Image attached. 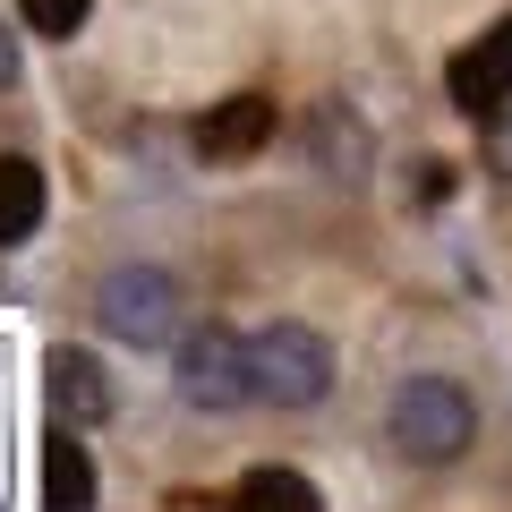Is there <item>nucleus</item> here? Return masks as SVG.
<instances>
[{"mask_svg":"<svg viewBox=\"0 0 512 512\" xmlns=\"http://www.w3.org/2000/svg\"><path fill=\"white\" fill-rule=\"evenodd\" d=\"M384 427H393L402 461L444 470V461H461V453L478 444V402H470V384H461V376H402V393H393Z\"/></svg>","mask_w":512,"mask_h":512,"instance_id":"nucleus-1","label":"nucleus"},{"mask_svg":"<svg viewBox=\"0 0 512 512\" xmlns=\"http://www.w3.org/2000/svg\"><path fill=\"white\" fill-rule=\"evenodd\" d=\"M248 393L274 410H316L333 393V342L316 325H291V316L248 333Z\"/></svg>","mask_w":512,"mask_h":512,"instance_id":"nucleus-2","label":"nucleus"},{"mask_svg":"<svg viewBox=\"0 0 512 512\" xmlns=\"http://www.w3.org/2000/svg\"><path fill=\"white\" fill-rule=\"evenodd\" d=\"M94 325H103L111 342H128V350L171 342V325H180V282H171L163 265H111V274L94 282Z\"/></svg>","mask_w":512,"mask_h":512,"instance_id":"nucleus-3","label":"nucleus"},{"mask_svg":"<svg viewBox=\"0 0 512 512\" xmlns=\"http://www.w3.org/2000/svg\"><path fill=\"white\" fill-rule=\"evenodd\" d=\"M171 384H180L188 410H239V402H256V393H248V342H239L231 325L180 333V350H171Z\"/></svg>","mask_w":512,"mask_h":512,"instance_id":"nucleus-4","label":"nucleus"},{"mask_svg":"<svg viewBox=\"0 0 512 512\" xmlns=\"http://www.w3.org/2000/svg\"><path fill=\"white\" fill-rule=\"evenodd\" d=\"M444 86H453V103L470 111V120H495V111H512V18H495L487 35L470 43V52H453Z\"/></svg>","mask_w":512,"mask_h":512,"instance_id":"nucleus-5","label":"nucleus"},{"mask_svg":"<svg viewBox=\"0 0 512 512\" xmlns=\"http://www.w3.org/2000/svg\"><path fill=\"white\" fill-rule=\"evenodd\" d=\"M43 393H52V419H69V427H103L111 419V376H103L94 350L60 342L52 359H43Z\"/></svg>","mask_w":512,"mask_h":512,"instance_id":"nucleus-6","label":"nucleus"},{"mask_svg":"<svg viewBox=\"0 0 512 512\" xmlns=\"http://www.w3.org/2000/svg\"><path fill=\"white\" fill-rule=\"evenodd\" d=\"M256 146H274V94H231L197 120V154L205 163H248Z\"/></svg>","mask_w":512,"mask_h":512,"instance_id":"nucleus-7","label":"nucleus"},{"mask_svg":"<svg viewBox=\"0 0 512 512\" xmlns=\"http://www.w3.org/2000/svg\"><path fill=\"white\" fill-rule=\"evenodd\" d=\"M43 512H94V453L69 419L43 436Z\"/></svg>","mask_w":512,"mask_h":512,"instance_id":"nucleus-8","label":"nucleus"},{"mask_svg":"<svg viewBox=\"0 0 512 512\" xmlns=\"http://www.w3.org/2000/svg\"><path fill=\"white\" fill-rule=\"evenodd\" d=\"M43 231V171L26 154H0V248H26Z\"/></svg>","mask_w":512,"mask_h":512,"instance_id":"nucleus-9","label":"nucleus"},{"mask_svg":"<svg viewBox=\"0 0 512 512\" xmlns=\"http://www.w3.org/2000/svg\"><path fill=\"white\" fill-rule=\"evenodd\" d=\"M222 512H325V495H316L299 470L265 461V470H248V478L231 487V504H222Z\"/></svg>","mask_w":512,"mask_h":512,"instance_id":"nucleus-10","label":"nucleus"},{"mask_svg":"<svg viewBox=\"0 0 512 512\" xmlns=\"http://www.w3.org/2000/svg\"><path fill=\"white\" fill-rule=\"evenodd\" d=\"M86 9H94V0H18V18L35 26V35H60V43L86 26Z\"/></svg>","mask_w":512,"mask_h":512,"instance_id":"nucleus-11","label":"nucleus"},{"mask_svg":"<svg viewBox=\"0 0 512 512\" xmlns=\"http://www.w3.org/2000/svg\"><path fill=\"white\" fill-rule=\"evenodd\" d=\"M495 171L512 180V120H504V111H495Z\"/></svg>","mask_w":512,"mask_h":512,"instance_id":"nucleus-12","label":"nucleus"},{"mask_svg":"<svg viewBox=\"0 0 512 512\" xmlns=\"http://www.w3.org/2000/svg\"><path fill=\"white\" fill-rule=\"evenodd\" d=\"M0 86H18V43L0 35Z\"/></svg>","mask_w":512,"mask_h":512,"instance_id":"nucleus-13","label":"nucleus"}]
</instances>
